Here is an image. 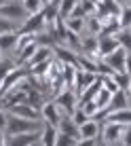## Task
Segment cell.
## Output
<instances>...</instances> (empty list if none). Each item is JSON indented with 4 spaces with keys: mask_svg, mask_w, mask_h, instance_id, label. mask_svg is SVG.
<instances>
[{
    "mask_svg": "<svg viewBox=\"0 0 131 146\" xmlns=\"http://www.w3.org/2000/svg\"><path fill=\"white\" fill-rule=\"evenodd\" d=\"M38 123H40V121H28V119H19V117L9 114V119H7V131H9V135L32 133V131H38V129H40Z\"/></svg>",
    "mask_w": 131,
    "mask_h": 146,
    "instance_id": "1",
    "label": "cell"
},
{
    "mask_svg": "<svg viewBox=\"0 0 131 146\" xmlns=\"http://www.w3.org/2000/svg\"><path fill=\"white\" fill-rule=\"evenodd\" d=\"M55 104L59 106V110H62L64 114H68V117H72V112L78 108V95L72 91V89H64L59 95H55L53 100Z\"/></svg>",
    "mask_w": 131,
    "mask_h": 146,
    "instance_id": "2",
    "label": "cell"
},
{
    "mask_svg": "<svg viewBox=\"0 0 131 146\" xmlns=\"http://www.w3.org/2000/svg\"><path fill=\"white\" fill-rule=\"evenodd\" d=\"M0 17H2V19H9V21L19 23V21H26V19H28V13L23 11L21 4L9 2V4H4V7H0Z\"/></svg>",
    "mask_w": 131,
    "mask_h": 146,
    "instance_id": "3",
    "label": "cell"
},
{
    "mask_svg": "<svg viewBox=\"0 0 131 146\" xmlns=\"http://www.w3.org/2000/svg\"><path fill=\"white\" fill-rule=\"evenodd\" d=\"M40 117L44 119V123H47V125L57 127L59 121H62V117H64V112L59 110V106L55 102H44V106L40 108Z\"/></svg>",
    "mask_w": 131,
    "mask_h": 146,
    "instance_id": "4",
    "label": "cell"
},
{
    "mask_svg": "<svg viewBox=\"0 0 131 146\" xmlns=\"http://www.w3.org/2000/svg\"><path fill=\"white\" fill-rule=\"evenodd\" d=\"M123 131H125V127L123 125H116V123H106L102 125V138H104V142L106 144H116L123 140Z\"/></svg>",
    "mask_w": 131,
    "mask_h": 146,
    "instance_id": "5",
    "label": "cell"
},
{
    "mask_svg": "<svg viewBox=\"0 0 131 146\" xmlns=\"http://www.w3.org/2000/svg\"><path fill=\"white\" fill-rule=\"evenodd\" d=\"M44 28H47V23H44V17L42 13H36V15H28V19L23 21V26L19 32H26V34H40L44 32Z\"/></svg>",
    "mask_w": 131,
    "mask_h": 146,
    "instance_id": "6",
    "label": "cell"
},
{
    "mask_svg": "<svg viewBox=\"0 0 131 146\" xmlns=\"http://www.w3.org/2000/svg\"><path fill=\"white\" fill-rule=\"evenodd\" d=\"M127 55H129V53L125 51L123 47H118L114 53H110L108 57H104V62L114 70V74H116V72H125V62H127Z\"/></svg>",
    "mask_w": 131,
    "mask_h": 146,
    "instance_id": "7",
    "label": "cell"
},
{
    "mask_svg": "<svg viewBox=\"0 0 131 146\" xmlns=\"http://www.w3.org/2000/svg\"><path fill=\"white\" fill-rule=\"evenodd\" d=\"M93 83H97V74H95V72H83V70H78L76 83H74V89H72V91L80 98L83 91H85V89H89Z\"/></svg>",
    "mask_w": 131,
    "mask_h": 146,
    "instance_id": "8",
    "label": "cell"
},
{
    "mask_svg": "<svg viewBox=\"0 0 131 146\" xmlns=\"http://www.w3.org/2000/svg\"><path fill=\"white\" fill-rule=\"evenodd\" d=\"M36 140H40V133L38 131H32V133H15V135H9L7 138V146H34Z\"/></svg>",
    "mask_w": 131,
    "mask_h": 146,
    "instance_id": "9",
    "label": "cell"
},
{
    "mask_svg": "<svg viewBox=\"0 0 131 146\" xmlns=\"http://www.w3.org/2000/svg\"><path fill=\"white\" fill-rule=\"evenodd\" d=\"M9 112L13 114V117H19V119H28V121H40V112L36 108H32L30 104H17V106H13Z\"/></svg>",
    "mask_w": 131,
    "mask_h": 146,
    "instance_id": "10",
    "label": "cell"
},
{
    "mask_svg": "<svg viewBox=\"0 0 131 146\" xmlns=\"http://www.w3.org/2000/svg\"><path fill=\"white\" fill-rule=\"evenodd\" d=\"M53 53H55V59H59L62 64H72L78 68V53H74L72 49L57 44V47H53Z\"/></svg>",
    "mask_w": 131,
    "mask_h": 146,
    "instance_id": "11",
    "label": "cell"
},
{
    "mask_svg": "<svg viewBox=\"0 0 131 146\" xmlns=\"http://www.w3.org/2000/svg\"><path fill=\"white\" fill-rule=\"evenodd\" d=\"M57 129H59V133H64V135H70V138H74V140H80V129H78V125L72 121V117H62V121H59V125H57Z\"/></svg>",
    "mask_w": 131,
    "mask_h": 146,
    "instance_id": "12",
    "label": "cell"
},
{
    "mask_svg": "<svg viewBox=\"0 0 131 146\" xmlns=\"http://www.w3.org/2000/svg\"><path fill=\"white\" fill-rule=\"evenodd\" d=\"M78 129H80V140H95L99 135V131H102V125H99V121L89 119L87 123H83Z\"/></svg>",
    "mask_w": 131,
    "mask_h": 146,
    "instance_id": "13",
    "label": "cell"
},
{
    "mask_svg": "<svg viewBox=\"0 0 131 146\" xmlns=\"http://www.w3.org/2000/svg\"><path fill=\"white\" fill-rule=\"evenodd\" d=\"M97 38H99V49H97V51H99V57H102V59L108 57L110 53H114L120 47L116 36H97Z\"/></svg>",
    "mask_w": 131,
    "mask_h": 146,
    "instance_id": "14",
    "label": "cell"
},
{
    "mask_svg": "<svg viewBox=\"0 0 131 146\" xmlns=\"http://www.w3.org/2000/svg\"><path fill=\"white\" fill-rule=\"evenodd\" d=\"M106 121H108V123H116V125H123V127H131V108H125V110H114V112H108V114H106Z\"/></svg>",
    "mask_w": 131,
    "mask_h": 146,
    "instance_id": "15",
    "label": "cell"
},
{
    "mask_svg": "<svg viewBox=\"0 0 131 146\" xmlns=\"http://www.w3.org/2000/svg\"><path fill=\"white\" fill-rule=\"evenodd\" d=\"M125 108H129V95L125 93V89H120V91L112 93L108 112H114V110H125Z\"/></svg>",
    "mask_w": 131,
    "mask_h": 146,
    "instance_id": "16",
    "label": "cell"
},
{
    "mask_svg": "<svg viewBox=\"0 0 131 146\" xmlns=\"http://www.w3.org/2000/svg\"><path fill=\"white\" fill-rule=\"evenodd\" d=\"M26 104H30L32 108H36L38 112H40V108L44 106V95L42 91H38V89H34V87H26Z\"/></svg>",
    "mask_w": 131,
    "mask_h": 146,
    "instance_id": "17",
    "label": "cell"
},
{
    "mask_svg": "<svg viewBox=\"0 0 131 146\" xmlns=\"http://www.w3.org/2000/svg\"><path fill=\"white\" fill-rule=\"evenodd\" d=\"M51 55H53V49H51V47H40V44H38L36 53H34L32 59L26 64V68L30 70L32 66H38V64H42V62H49V59H51Z\"/></svg>",
    "mask_w": 131,
    "mask_h": 146,
    "instance_id": "18",
    "label": "cell"
},
{
    "mask_svg": "<svg viewBox=\"0 0 131 146\" xmlns=\"http://www.w3.org/2000/svg\"><path fill=\"white\" fill-rule=\"evenodd\" d=\"M57 135H59L57 127H53V125H44L42 131H40V146H55V144H57Z\"/></svg>",
    "mask_w": 131,
    "mask_h": 146,
    "instance_id": "19",
    "label": "cell"
},
{
    "mask_svg": "<svg viewBox=\"0 0 131 146\" xmlns=\"http://www.w3.org/2000/svg\"><path fill=\"white\" fill-rule=\"evenodd\" d=\"M76 74H78V68L72 66V64H62V76H64V83L68 89H74V83H76Z\"/></svg>",
    "mask_w": 131,
    "mask_h": 146,
    "instance_id": "20",
    "label": "cell"
},
{
    "mask_svg": "<svg viewBox=\"0 0 131 146\" xmlns=\"http://www.w3.org/2000/svg\"><path fill=\"white\" fill-rule=\"evenodd\" d=\"M17 34H19V32L0 34V51H13L15 44H17Z\"/></svg>",
    "mask_w": 131,
    "mask_h": 146,
    "instance_id": "21",
    "label": "cell"
},
{
    "mask_svg": "<svg viewBox=\"0 0 131 146\" xmlns=\"http://www.w3.org/2000/svg\"><path fill=\"white\" fill-rule=\"evenodd\" d=\"M110 98H112V93L106 91V89L102 87V89L97 91V95L93 98V102H95V106H97L99 110H108V106H110Z\"/></svg>",
    "mask_w": 131,
    "mask_h": 146,
    "instance_id": "22",
    "label": "cell"
},
{
    "mask_svg": "<svg viewBox=\"0 0 131 146\" xmlns=\"http://www.w3.org/2000/svg\"><path fill=\"white\" fill-rule=\"evenodd\" d=\"M78 2H80V0H59V4H57L59 17H62V19H68L70 13L74 11V7H76Z\"/></svg>",
    "mask_w": 131,
    "mask_h": 146,
    "instance_id": "23",
    "label": "cell"
},
{
    "mask_svg": "<svg viewBox=\"0 0 131 146\" xmlns=\"http://www.w3.org/2000/svg\"><path fill=\"white\" fill-rule=\"evenodd\" d=\"M87 19V17H85ZM85 19H78V17H68L66 19V28H68V32H74V34H83L85 30Z\"/></svg>",
    "mask_w": 131,
    "mask_h": 146,
    "instance_id": "24",
    "label": "cell"
},
{
    "mask_svg": "<svg viewBox=\"0 0 131 146\" xmlns=\"http://www.w3.org/2000/svg\"><path fill=\"white\" fill-rule=\"evenodd\" d=\"M118 26L120 30H131V7H120V13H118Z\"/></svg>",
    "mask_w": 131,
    "mask_h": 146,
    "instance_id": "25",
    "label": "cell"
},
{
    "mask_svg": "<svg viewBox=\"0 0 131 146\" xmlns=\"http://www.w3.org/2000/svg\"><path fill=\"white\" fill-rule=\"evenodd\" d=\"M78 70H83V72H95V74H97V64H95L91 57H87V55H78Z\"/></svg>",
    "mask_w": 131,
    "mask_h": 146,
    "instance_id": "26",
    "label": "cell"
},
{
    "mask_svg": "<svg viewBox=\"0 0 131 146\" xmlns=\"http://www.w3.org/2000/svg\"><path fill=\"white\" fill-rule=\"evenodd\" d=\"M21 7H23V11H26L28 15H36V13H42L44 4L40 2V0H23Z\"/></svg>",
    "mask_w": 131,
    "mask_h": 146,
    "instance_id": "27",
    "label": "cell"
},
{
    "mask_svg": "<svg viewBox=\"0 0 131 146\" xmlns=\"http://www.w3.org/2000/svg\"><path fill=\"white\" fill-rule=\"evenodd\" d=\"M42 17H44V23H53L55 19L59 17V11H57V4H44L42 9Z\"/></svg>",
    "mask_w": 131,
    "mask_h": 146,
    "instance_id": "28",
    "label": "cell"
},
{
    "mask_svg": "<svg viewBox=\"0 0 131 146\" xmlns=\"http://www.w3.org/2000/svg\"><path fill=\"white\" fill-rule=\"evenodd\" d=\"M97 78H99V83H102V87L106 89V91H110V93L120 91V87H118L116 80H114V76H99V74H97Z\"/></svg>",
    "mask_w": 131,
    "mask_h": 146,
    "instance_id": "29",
    "label": "cell"
},
{
    "mask_svg": "<svg viewBox=\"0 0 131 146\" xmlns=\"http://www.w3.org/2000/svg\"><path fill=\"white\" fill-rule=\"evenodd\" d=\"M116 40H118V44L125 49V51L131 53V30H120L116 34Z\"/></svg>",
    "mask_w": 131,
    "mask_h": 146,
    "instance_id": "30",
    "label": "cell"
},
{
    "mask_svg": "<svg viewBox=\"0 0 131 146\" xmlns=\"http://www.w3.org/2000/svg\"><path fill=\"white\" fill-rule=\"evenodd\" d=\"M13 68H15V62H13V59H0V83L7 78V74L11 72Z\"/></svg>",
    "mask_w": 131,
    "mask_h": 146,
    "instance_id": "31",
    "label": "cell"
},
{
    "mask_svg": "<svg viewBox=\"0 0 131 146\" xmlns=\"http://www.w3.org/2000/svg\"><path fill=\"white\" fill-rule=\"evenodd\" d=\"M11 32H19V30H17V23L0 17V34H11Z\"/></svg>",
    "mask_w": 131,
    "mask_h": 146,
    "instance_id": "32",
    "label": "cell"
},
{
    "mask_svg": "<svg viewBox=\"0 0 131 146\" xmlns=\"http://www.w3.org/2000/svg\"><path fill=\"white\" fill-rule=\"evenodd\" d=\"M72 121H74V123H76L78 127H80V125H83V123H87V121H89V114L85 112L83 108H76V110H74V112H72Z\"/></svg>",
    "mask_w": 131,
    "mask_h": 146,
    "instance_id": "33",
    "label": "cell"
},
{
    "mask_svg": "<svg viewBox=\"0 0 131 146\" xmlns=\"http://www.w3.org/2000/svg\"><path fill=\"white\" fill-rule=\"evenodd\" d=\"M78 140H74V138H70V135H64V133H59L57 135V144L55 146H74Z\"/></svg>",
    "mask_w": 131,
    "mask_h": 146,
    "instance_id": "34",
    "label": "cell"
},
{
    "mask_svg": "<svg viewBox=\"0 0 131 146\" xmlns=\"http://www.w3.org/2000/svg\"><path fill=\"white\" fill-rule=\"evenodd\" d=\"M123 146H131V127H125V131H123Z\"/></svg>",
    "mask_w": 131,
    "mask_h": 146,
    "instance_id": "35",
    "label": "cell"
},
{
    "mask_svg": "<svg viewBox=\"0 0 131 146\" xmlns=\"http://www.w3.org/2000/svg\"><path fill=\"white\" fill-rule=\"evenodd\" d=\"M7 114H4V110L0 108V131H2V129H7Z\"/></svg>",
    "mask_w": 131,
    "mask_h": 146,
    "instance_id": "36",
    "label": "cell"
},
{
    "mask_svg": "<svg viewBox=\"0 0 131 146\" xmlns=\"http://www.w3.org/2000/svg\"><path fill=\"white\" fill-rule=\"evenodd\" d=\"M74 146H97V142L95 140H78Z\"/></svg>",
    "mask_w": 131,
    "mask_h": 146,
    "instance_id": "37",
    "label": "cell"
},
{
    "mask_svg": "<svg viewBox=\"0 0 131 146\" xmlns=\"http://www.w3.org/2000/svg\"><path fill=\"white\" fill-rule=\"evenodd\" d=\"M125 74H129V76H131V53L127 55V62H125Z\"/></svg>",
    "mask_w": 131,
    "mask_h": 146,
    "instance_id": "38",
    "label": "cell"
},
{
    "mask_svg": "<svg viewBox=\"0 0 131 146\" xmlns=\"http://www.w3.org/2000/svg\"><path fill=\"white\" fill-rule=\"evenodd\" d=\"M0 146H7V138H4L2 131H0Z\"/></svg>",
    "mask_w": 131,
    "mask_h": 146,
    "instance_id": "39",
    "label": "cell"
},
{
    "mask_svg": "<svg viewBox=\"0 0 131 146\" xmlns=\"http://www.w3.org/2000/svg\"><path fill=\"white\" fill-rule=\"evenodd\" d=\"M116 2L120 4V7H127V4H129V0H116Z\"/></svg>",
    "mask_w": 131,
    "mask_h": 146,
    "instance_id": "40",
    "label": "cell"
},
{
    "mask_svg": "<svg viewBox=\"0 0 131 146\" xmlns=\"http://www.w3.org/2000/svg\"><path fill=\"white\" fill-rule=\"evenodd\" d=\"M125 93H127V95H131V80H129V85H127V89H125Z\"/></svg>",
    "mask_w": 131,
    "mask_h": 146,
    "instance_id": "41",
    "label": "cell"
},
{
    "mask_svg": "<svg viewBox=\"0 0 131 146\" xmlns=\"http://www.w3.org/2000/svg\"><path fill=\"white\" fill-rule=\"evenodd\" d=\"M11 0H0V7H4V4H9Z\"/></svg>",
    "mask_w": 131,
    "mask_h": 146,
    "instance_id": "42",
    "label": "cell"
},
{
    "mask_svg": "<svg viewBox=\"0 0 131 146\" xmlns=\"http://www.w3.org/2000/svg\"><path fill=\"white\" fill-rule=\"evenodd\" d=\"M99 146H112V144H106V142H102V144H99Z\"/></svg>",
    "mask_w": 131,
    "mask_h": 146,
    "instance_id": "43",
    "label": "cell"
},
{
    "mask_svg": "<svg viewBox=\"0 0 131 146\" xmlns=\"http://www.w3.org/2000/svg\"><path fill=\"white\" fill-rule=\"evenodd\" d=\"M91 2H95V4H97V2H99V0H91Z\"/></svg>",
    "mask_w": 131,
    "mask_h": 146,
    "instance_id": "44",
    "label": "cell"
},
{
    "mask_svg": "<svg viewBox=\"0 0 131 146\" xmlns=\"http://www.w3.org/2000/svg\"><path fill=\"white\" fill-rule=\"evenodd\" d=\"M34 146H40V144H34Z\"/></svg>",
    "mask_w": 131,
    "mask_h": 146,
    "instance_id": "45",
    "label": "cell"
},
{
    "mask_svg": "<svg viewBox=\"0 0 131 146\" xmlns=\"http://www.w3.org/2000/svg\"><path fill=\"white\" fill-rule=\"evenodd\" d=\"M21 2H23V0H21Z\"/></svg>",
    "mask_w": 131,
    "mask_h": 146,
    "instance_id": "46",
    "label": "cell"
}]
</instances>
